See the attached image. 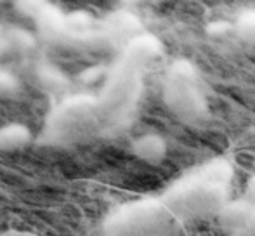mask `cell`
Listing matches in <instances>:
<instances>
[{
  "mask_svg": "<svg viewBox=\"0 0 255 236\" xmlns=\"http://www.w3.org/2000/svg\"><path fill=\"white\" fill-rule=\"evenodd\" d=\"M161 52V42L151 33H141L127 42L124 52L108 70L106 85L99 96H73L63 101L49 118L51 130L66 132L70 125L77 135L94 132L115 134L128 125L142 94L144 71Z\"/></svg>",
  "mask_w": 255,
  "mask_h": 236,
  "instance_id": "6da1fadb",
  "label": "cell"
},
{
  "mask_svg": "<svg viewBox=\"0 0 255 236\" xmlns=\"http://www.w3.org/2000/svg\"><path fill=\"white\" fill-rule=\"evenodd\" d=\"M233 172L229 160L214 158L172 182L160 198L177 226L214 217L229 202Z\"/></svg>",
  "mask_w": 255,
  "mask_h": 236,
  "instance_id": "7a4b0ae2",
  "label": "cell"
},
{
  "mask_svg": "<svg viewBox=\"0 0 255 236\" xmlns=\"http://www.w3.org/2000/svg\"><path fill=\"white\" fill-rule=\"evenodd\" d=\"M163 101L186 123H203L208 118V103L191 61L177 59L168 66L163 82Z\"/></svg>",
  "mask_w": 255,
  "mask_h": 236,
  "instance_id": "3957f363",
  "label": "cell"
},
{
  "mask_svg": "<svg viewBox=\"0 0 255 236\" xmlns=\"http://www.w3.org/2000/svg\"><path fill=\"white\" fill-rule=\"evenodd\" d=\"M130 149L141 162L148 165H160L167 156V141L160 134L146 132L132 141Z\"/></svg>",
  "mask_w": 255,
  "mask_h": 236,
  "instance_id": "277c9868",
  "label": "cell"
},
{
  "mask_svg": "<svg viewBox=\"0 0 255 236\" xmlns=\"http://www.w3.org/2000/svg\"><path fill=\"white\" fill-rule=\"evenodd\" d=\"M254 205H250L249 202H245L243 198L238 200H229L222 205V209L217 212V221L229 235L238 231L243 224L247 223L249 216L252 214Z\"/></svg>",
  "mask_w": 255,
  "mask_h": 236,
  "instance_id": "5b68a950",
  "label": "cell"
},
{
  "mask_svg": "<svg viewBox=\"0 0 255 236\" xmlns=\"http://www.w3.org/2000/svg\"><path fill=\"white\" fill-rule=\"evenodd\" d=\"M31 142V130L24 123L10 121L0 127V151H19Z\"/></svg>",
  "mask_w": 255,
  "mask_h": 236,
  "instance_id": "8992f818",
  "label": "cell"
},
{
  "mask_svg": "<svg viewBox=\"0 0 255 236\" xmlns=\"http://www.w3.org/2000/svg\"><path fill=\"white\" fill-rule=\"evenodd\" d=\"M236 31L245 42L255 44V9L243 10L236 19Z\"/></svg>",
  "mask_w": 255,
  "mask_h": 236,
  "instance_id": "52a82bcc",
  "label": "cell"
},
{
  "mask_svg": "<svg viewBox=\"0 0 255 236\" xmlns=\"http://www.w3.org/2000/svg\"><path fill=\"white\" fill-rule=\"evenodd\" d=\"M19 92V80L9 70L0 68V98L9 99Z\"/></svg>",
  "mask_w": 255,
  "mask_h": 236,
  "instance_id": "ba28073f",
  "label": "cell"
},
{
  "mask_svg": "<svg viewBox=\"0 0 255 236\" xmlns=\"http://www.w3.org/2000/svg\"><path fill=\"white\" fill-rule=\"evenodd\" d=\"M229 236H255V207L252 214L249 216V219H247V223L238 231H235V233H231Z\"/></svg>",
  "mask_w": 255,
  "mask_h": 236,
  "instance_id": "9c48e42d",
  "label": "cell"
},
{
  "mask_svg": "<svg viewBox=\"0 0 255 236\" xmlns=\"http://www.w3.org/2000/svg\"><path fill=\"white\" fill-rule=\"evenodd\" d=\"M243 200L255 207V174L249 179V181H247L245 193H243Z\"/></svg>",
  "mask_w": 255,
  "mask_h": 236,
  "instance_id": "30bf717a",
  "label": "cell"
},
{
  "mask_svg": "<svg viewBox=\"0 0 255 236\" xmlns=\"http://www.w3.org/2000/svg\"><path fill=\"white\" fill-rule=\"evenodd\" d=\"M12 51H16V49H14L12 40H10V37H9V31H5V35L0 38V56H5Z\"/></svg>",
  "mask_w": 255,
  "mask_h": 236,
  "instance_id": "8fae6325",
  "label": "cell"
},
{
  "mask_svg": "<svg viewBox=\"0 0 255 236\" xmlns=\"http://www.w3.org/2000/svg\"><path fill=\"white\" fill-rule=\"evenodd\" d=\"M229 28H231V24H228L226 21H215V23H212L210 26H208V31L221 33V31H224V30H229Z\"/></svg>",
  "mask_w": 255,
  "mask_h": 236,
  "instance_id": "7c38bea8",
  "label": "cell"
},
{
  "mask_svg": "<svg viewBox=\"0 0 255 236\" xmlns=\"http://www.w3.org/2000/svg\"><path fill=\"white\" fill-rule=\"evenodd\" d=\"M3 35H5V28H3V26H2V23H0V38H2Z\"/></svg>",
  "mask_w": 255,
  "mask_h": 236,
  "instance_id": "4fadbf2b",
  "label": "cell"
}]
</instances>
